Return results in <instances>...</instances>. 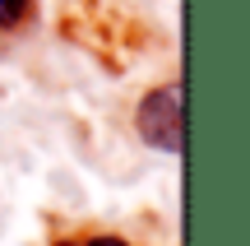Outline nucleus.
<instances>
[{
    "mask_svg": "<svg viewBox=\"0 0 250 246\" xmlns=\"http://www.w3.org/2000/svg\"><path fill=\"white\" fill-rule=\"evenodd\" d=\"M134 130L148 149L181 158L186 149V89L181 84H158L134 107Z\"/></svg>",
    "mask_w": 250,
    "mask_h": 246,
    "instance_id": "nucleus-1",
    "label": "nucleus"
},
{
    "mask_svg": "<svg viewBox=\"0 0 250 246\" xmlns=\"http://www.w3.org/2000/svg\"><path fill=\"white\" fill-rule=\"evenodd\" d=\"M33 14H37V0H0V28L5 33L33 23Z\"/></svg>",
    "mask_w": 250,
    "mask_h": 246,
    "instance_id": "nucleus-2",
    "label": "nucleus"
},
{
    "mask_svg": "<svg viewBox=\"0 0 250 246\" xmlns=\"http://www.w3.org/2000/svg\"><path fill=\"white\" fill-rule=\"evenodd\" d=\"M56 246H134V242L116 237V232H93V237H65V242H56Z\"/></svg>",
    "mask_w": 250,
    "mask_h": 246,
    "instance_id": "nucleus-3",
    "label": "nucleus"
}]
</instances>
